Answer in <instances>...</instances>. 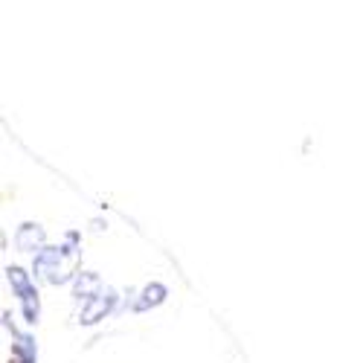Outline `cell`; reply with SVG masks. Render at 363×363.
<instances>
[{"label": "cell", "instance_id": "obj_1", "mask_svg": "<svg viewBox=\"0 0 363 363\" xmlns=\"http://www.w3.org/2000/svg\"><path fill=\"white\" fill-rule=\"evenodd\" d=\"M79 267H82V247H79V233L70 230L65 245L58 247H44L35 253L33 270L35 277L47 285H67L79 277Z\"/></svg>", "mask_w": 363, "mask_h": 363}, {"label": "cell", "instance_id": "obj_2", "mask_svg": "<svg viewBox=\"0 0 363 363\" xmlns=\"http://www.w3.org/2000/svg\"><path fill=\"white\" fill-rule=\"evenodd\" d=\"M6 279H9V285H12V291L18 294V299H21V314H23V320L29 323V325H35L38 320H41V296H38V288H35V282H33V277L26 274L23 267H6Z\"/></svg>", "mask_w": 363, "mask_h": 363}, {"label": "cell", "instance_id": "obj_3", "mask_svg": "<svg viewBox=\"0 0 363 363\" xmlns=\"http://www.w3.org/2000/svg\"><path fill=\"white\" fill-rule=\"evenodd\" d=\"M116 302H119L116 291H113V288H102L96 296H90L87 302H82L79 323H82V325H94V323L105 320V317H108V314L116 308Z\"/></svg>", "mask_w": 363, "mask_h": 363}, {"label": "cell", "instance_id": "obj_4", "mask_svg": "<svg viewBox=\"0 0 363 363\" xmlns=\"http://www.w3.org/2000/svg\"><path fill=\"white\" fill-rule=\"evenodd\" d=\"M4 325L6 331H12V354H9V363H38V346H35V337L33 335H21V331L12 325V317L9 311L4 314Z\"/></svg>", "mask_w": 363, "mask_h": 363}, {"label": "cell", "instance_id": "obj_5", "mask_svg": "<svg viewBox=\"0 0 363 363\" xmlns=\"http://www.w3.org/2000/svg\"><path fill=\"white\" fill-rule=\"evenodd\" d=\"M15 245L21 253H38L47 247V230L35 221H23L15 233Z\"/></svg>", "mask_w": 363, "mask_h": 363}, {"label": "cell", "instance_id": "obj_6", "mask_svg": "<svg viewBox=\"0 0 363 363\" xmlns=\"http://www.w3.org/2000/svg\"><path fill=\"white\" fill-rule=\"evenodd\" d=\"M166 296H169V288L163 285V282H148L145 288H143V294H140V299L134 302V311L137 314H143V311H151V308H157V306H163L166 302Z\"/></svg>", "mask_w": 363, "mask_h": 363}, {"label": "cell", "instance_id": "obj_7", "mask_svg": "<svg viewBox=\"0 0 363 363\" xmlns=\"http://www.w3.org/2000/svg\"><path fill=\"white\" fill-rule=\"evenodd\" d=\"M102 291V279H99V274H79L76 279H73V296H76V302L82 306V302H87L90 296H96Z\"/></svg>", "mask_w": 363, "mask_h": 363}]
</instances>
